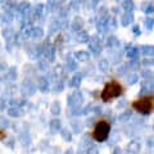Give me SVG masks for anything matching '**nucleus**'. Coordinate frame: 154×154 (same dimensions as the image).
Returning a JSON list of instances; mask_svg holds the SVG:
<instances>
[{
    "instance_id": "nucleus-18",
    "label": "nucleus",
    "mask_w": 154,
    "mask_h": 154,
    "mask_svg": "<svg viewBox=\"0 0 154 154\" xmlns=\"http://www.w3.org/2000/svg\"><path fill=\"white\" fill-rule=\"evenodd\" d=\"M59 28H62V26H60V22L59 21H57V19H53L51 21V23H50V33H54V32H57Z\"/></svg>"
},
{
    "instance_id": "nucleus-19",
    "label": "nucleus",
    "mask_w": 154,
    "mask_h": 154,
    "mask_svg": "<svg viewBox=\"0 0 154 154\" xmlns=\"http://www.w3.org/2000/svg\"><path fill=\"white\" fill-rule=\"evenodd\" d=\"M88 38H89V35H88V32H85V31H80L76 36V40L79 42H85V41H88Z\"/></svg>"
},
{
    "instance_id": "nucleus-6",
    "label": "nucleus",
    "mask_w": 154,
    "mask_h": 154,
    "mask_svg": "<svg viewBox=\"0 0 154 154\" xmlns=\"http://www.w3.org/2000/svg\"><path fill=\"white\" fill-rule=\"evenodd\" d=\"M2 35H3L4 38H5V41H8V42H12V40L16 37L14 30H13V28H11V27H5V28H4L3 32H2Z\"/></svg>"
},
{
    "instance_id": "nucleus-34",
    "label": "nucleus",
    "mask_w": 154,
    "mask_h": 154,
    "mask_svg": "<svg viewBox=\"0 0 154 154\" xmlns=\"http://www.w3.org/2000/svg\"><path fill=\"white\" fill-rule=\"evenodd\" d=\"M0 81H2V79H0Z\"/></svg>"
},
{
    "instance_id": "nucleus-16",
    "label": "nucleus",
    "mask_w": 154,
    "mask_h": 154,
    "mask_svg": "<svg viewBox=\"0 0 154 154\" xmlns=\"http://www.w3.org/2000/svg\"><path fill=\"white\" fill-rule=\"evenodd\" d=\"M8 113H9V116H12V117H21V116L23 114L22 109L19 108V107H13V108H11V109L8 110Z\"/></svg>"
},
{
    "instance_id": "nucleus-14",
    "label": "nucleus",
    "mask_w": 154,
    "mask_h": 154,
    "mask_svg": "<svg viewBox=\"0 0 154 154\" xmlns=\"http://www.w3.org/2000/svg\"><path fill=\"white\" fill-rule=\"evenodd\" d=\"M49 60H46L45 58H40L38 59V63H37V67L40 71H48V68H49Z\"/></svg>"
},
{
    "instance_id": "nucleus-28",
    "label": "nucleus",
    "mask_w": 154,
    "mask_h": 154,
    "mask_svg": "<svg viewBox=\"0 0 154 154\" xmlns=\"http://www.w3.org/2000/svg\"><path fill=\"white\" fill-rule=\"evenodd\" d=\"M68 68H69V69H72V71H73V69L76 68V63H75V62H72V60H69V62H68Z\"/></svg>"
},
{
    "instance_id": "nucleus-22",
    "label": "nucleus",
    "mask_w": 154,
    "mask_h": 154,
    "mask_svg": "<svg viewBox=\"0 0 154 154\" xmlns=\"http://www.w3.org/2000/svg\"><path fill=\"white\" fill-rule=\"evenodd\" d=\"M57 4H58V0H48L46 9H49V11H55L57 7H58Z\"/></svg>"
},
{
    "instance_id": "nucleus-12",
    "label": "nucleus",
    "mask_w": 154,
    "mask_h": 154,
    "mask_svg": "<svg viewBox=\"0 0 154 154\" xmlns=\"http://www.w3.org/2000/svg\"><path fill=\"white\" fill-rule=\"evenodd\" d=\"M42 36H44V30H42L41 27H33L31 37L35 38V40H37V38H41Z\"/></svg>"
},
{
    "instance_id": "nucleus-3",
    "label": "nucleus",
    "mask_w": 154,
    "mask_h": 154,
    "mask_svg": "<svg viewBox=\"0 0 154 154\" xmlns=\"http://www.w3.org/2000/svg\"><path fill=\"white\" fill-rule=\"evenodd\" d=\"M110 132V125L105 119H100L95 123L94 130H93V139L95 141L102 143L104 140H107Z\"/></svg>"
},
{
    "instance_id": "nucleus-17",
    "label": "nucleus",
    "mask_w": 154,
    "mask_h": 154,
    "mask_svg": "<svg viewBox=\"0 0 154 154\" xmlns=\"http://www.w3.org/2000/svg\"><path fill=\"white\" fill-rule=\"evenodd\" d=\"M64 67L63 66H60V64H58L54 71H53V76H55V77H63L64 76Z\"/></svg>"
},
{
    "instance_id": "nucleus-30",
    "label": "nucleus",
    "mask_w": 154,
    "mask_h": 154,
    "mask_svg": "<svg viewBox=\"0 0 154 154\" xmlns=\"http://www.w3.org/2000/svg\"><path fill=\"white\" fill-rule=\"evenodd\" d=\"M4 137H5V132H4L3 130H0V140H3Z\"/></svg>"
},
{
    "instance_id": "nucleus-29",
    "label": "nucleus",
    "mask_w": 154,
    "mask_h": 154,
    "mask_svg": "<svg viewBox=\"0 0 154 154\" xmlns=\"http://www.w3.org/2000/svg\"><path fill=\"white\" fill-rule=\"evenodd\" d=\"M62 134H63V136L66 137V140H71V139H69V134L67 132L66 130H63V131H62Z\"/></svg>"
},
{
    "instance_id": "nucleus-27",
    "label": "nucleus",
    "mask_w": 154,
    "mask_h": 154,
    "mask_svg": "<svg viewBox=\"0 0 154 154\" xmlns=\"http://www.w3.org/2000/svg\"><path fill=\"white\" fill-rule=\"evenodd\" d=\"M4 108H5V99L0 98V110H3Z\"/></svg>"
},
{
    "instance_id": "nucleus-20",
    "label": "nucleus",
    "mask_w": 154,
    "mask_h": 154,
    "mask_svg": "<svg viewBox=\"0 0 154 154\" xmlns=\"http://www.w3.org/2000/svg\"><path fill=\"white\" fill-rule=\"evenodd\" d=\"M81 27H82V19L81 18H75L73 22H72V28H73L75 31H77V30H80Z\"/></svg>"
},
{
    "instance_id": "nucleus-1",
    "label": "nucleus",
    "mask_w": 154,
    "mask_h": 154,
    "mask_svg": "<svg viewBox=\"0 0 154 154\" xmlns=\"http://www.w3.org/2000/svg\"><path fill=\"white\" fill-rule=\"evenodd\" d=\"M123 94V88L122 85L116 80H112L104 85V88L102 90V94H100V98H102L103 102H110L116 98H119Z\"/></svg>"
},
{
    "instance_id": "nucleus-7",
    "label": "nucleus",
    "mask_w": 154,
    "mask_h": 154,
    "mask_svg": "<svg viewBox=\"0 0 154 154\" xmlns=\"http://www.w3.org/2000/svg\"><path fill=\"white\" fill-rule=\"evenodd\" d=\"M37 88L40 89L41 91H46L48 89H49V80L46 79V77H40L37 81Z\"/></svg>"
},
{
    "instance_id": "nucleus-31",
    "label": "nucleus",
    "mask_w": 154,
    "mask_h": 154,
    "mask_svg": "<svg viewBox=\"0 0 154 154\" xmlns=\"http://www.w3.org/2000/svg\"><path fill=\"white\" fill-rule=\"evenodd\" d=\"M3 69H4V64L0 63V71H3Z\"/></svg>"
},
{
    "instance_id": "nucleus-8",
    "label": "nucleus",
    "mask_w": 154,
    "mask_h": 154,
    "mask_svg": "<svg viewBox=\"0 0 154 154\" xmlns=\"http://www.w3.org/2000/svg\"><path fill=\"white\" fill-rule=\"evenodd\" d=\"M0 21H2V23H4V25H9L12 21H13V16L11 12H5V13H2L0 14Z\"/></svg>"
},
{
    "instance_id": "nucleus-11",
    "label": "nucleus",
    "mask_w": 154,
    "mask_h": 154,
    "mask_svg": "<svg viewBox=\"0 0 154 154\" xmlns=\"http://www.w3.org/2000/svg\"><path fill=\"white\" fill-rule=\"evenodd\" d=\"M16 77H17L16 67H11V68L7 71V73H5V80L7 81H13V80H16Z\"/></svg>"
},
{
    "instance_id": "nucleus-4",
    "label": "nucleus",
    "mask_w": 154,
    "mask_h": 154,
    "mask_svg": "<svg viewBox=\"0 0 154 154\" xmlns=\"http://www.w3.org/2000/svg\"><path fill=\"white\" fill-rule=\"evenodd\" d=\"M22 94L23 95H26V96H30V95H33L35 94V91H36V85L32 82L31 80H25L23 81V84H22Z\"/></svg>"
},
{
    "instance_id": "nucleus-15",
    "label": "nucleus",
    "mask_w": 154,
    "mask_h": 154,
    "mask_svg": "<svg viewBox=\"0 0 154 154\" xmlns=\"http://www.w3.org/2000/svg\"><path fill=\"white\" fill-rule=\"evenodd\" d=\"M30 5H31V4L28 3V2H22V3L18 5L17 11H18L19 13H22V14H26V12L30 11Z\"/></svg>"
},
{
    "instance_id": "nucleus-32",
    "label": "nucleus",
    "mask_w": 154,
    "mask_h": 154,
    "mask_svg": "<svg viewBox=\"0 0 154 154\" xmlns=\"http://www.w3.org/2000/svg\"><path fill=\"white\" fill-rule=\"evenodd\" d=\"M66 0H58V3H64Z\"/></svg>"
},
{
    "instance_id": "nucleus-13",
    "label": "nucleus",
    "mask_w": 154,
    "mask_h": 154,
    "mask_svg": "<svg viewBox=\"0 0 154 154\" xmlns=\"http://www.w3.org/2000/svg\"><path fill=\"white\" fill-rule=\"evenodd\" d=\"M81 80H82V75H81V73L75 75L73 77H72V80L69 82V86H72V88H77V86L81 84Z\"/></svg>"
},
{
    "instance_id": "nucleus-5",
    "label": "nucleus",
    "mask_w": 154,
    "mask_h": 154,
    "mask_svg": "<svg viewBox=\"0 0 154 154\" xmlns=\"http://www.w3.org/2000/svg\"><path fill=\"white\" fill-rule=\"evenodd\" d=\"M41 45H28L27 46V54L31 59H37L41 57Z\"/></svg>"
},
{
    "instance_id": "nucleus-9",
    "label": "nucleus",
    "mask_w": 154,
    "mask_h": 154,
    "mask_svg": "<svg viewBox=\"0 0 154 154\" xmlns=\"http://www.w3.org/2000/svg\"><path fill=\"white\" fill-rule=\"evenodd\" d=\"M32 30H33V27L31 25H25L22 27V31H21V36L23 38H28V37H31V33H32Z\"/></svg>"
},
{
    "instance_id": "nucleus-26",
    "label": "nucleus",
    "mask_w": 154,
    "mask_h": 154,
    "mask_svg": "<svg viewBox=\"0 0 154 154\" xmlns=\"http://www.w3.org/2000/svg\"><path fill=\"white\" fill-rule=\"evenodd\" d=\"M5 126H8V121L5 118L0 117V127H5Z\"/></svg>"
},
{
    "instance_id": "nucleus-24",
    "label": "nucleus",
    "mask_w": 154,
    "mask_h": 154,
    "mask_svg": "<svg viewBox=\"0 0 154 154\" xmlns=\"http://www.w3.org/2000/svg\"><path fill=\"white\" fill-rule=\"evenodd\" d=\"M59 112H60V104H59V102H54L51 104V113L59 114Z\"/></svg>"
},
{
    "instance_id": "nucleus-10",
    "label": "nucleus",
    "mask_w": 154,
    "mask_h": 154,
    "mask_svg": "<svg viewBox=\"0 0 154 154\" xmlns=\"http://www.w3.org/2000/svg\"><path fill=\"white\" fill-rule=\"evenodd\" d=\"M46 13V5H44V4H38V5H36L35 8V17H44Z\"/></svg>"
},
{
    "instance_id": "nucleus-25",
    "label": "nucleus",
    "mask_w": 154,
    "mask_h": 154,
    "mask_svg": "<svg viewBox=\"0 0 154 154\" xmlns=\"http://www.w3.org/2000/svg\"><path fill=\"white\" fill-rule=\"evenodd\" d=\"M64 89V85H63V82H58V84H55V89H54V93H60L62 90Z\"/></svg>"
},
{
    "instance_id": "nucleus-33",
    "label": "nucleus",
    "mask_w": 154,
    "mask_h": 154,
    "mask_svg": "<svg viewBox=\"0 0 154 154\" xmlns=\"http://www.w3.org/2000/svg\"><path fill=\"white\" fill-rule=\"evenodd\" d=\"M0 3H5V0H0Z\"/></svg>"
},
{
    "instance_id": "nucleus-23",
    "label": "nucleus",
    "mask_w": 154,
    "mask_h": 154,
    "mask_svg": "<svg viewBox=\"0 0 154 154\" xmlns=\"http://www.w3.org/2000/svg\"><path fill=\"white\" fill-rule=\"evenodd\" d=\"M50 128L53 130V131H58V130L60 128V121L59 119H53V121L50 122Z\"/></svg>"
},
{
    "instance_id": "nucleus-2",
    "label": "nucleus",
    "mask_w": 154,
    "mask_h": 154,
    "mask_svg": "<svg viewBox=\"0 0 154 154\" xmlns=\"http://www.w3.org/2000/svg\"><path fill=\"white\" fill-rule=\"evenodd\" d=\"M131 107L136 110L137 113L140 114H150L154 110V96H141V98H137L136 100H134Z\"/></svg>"
},
{
    "instance_id": "nucleus-21",
    "label": "nucleus",
    "mask_w": 154,
    "mask_h": 154,
    "mask_svg": "<svg viewBox=\"0 0 154 154\" xmlns=\"http://www.w3.org/2000/svg\"><path fill=\"white\" fill-rule=\"evenodd\" d=\"M75 57H76L77 60H86L89 58V54L86 51H77L75 54Z\"/></svg>"
}]
</instances>
